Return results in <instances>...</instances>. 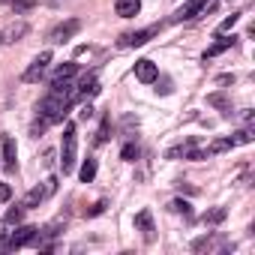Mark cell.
I'll list each match as a JSON object with an SVG mask.
<instances>
[{
	"instance_id": "6da1fadb",
	"label": "cell",
	"mask_w": 255,
	"mask_h": 255,
	"mask_svg": "<svg viewBox=\"0 0 255 255\" xmlns=\"http://www.w3.org/2000/svg\"><path fill=\"white\" fill-rule=\"evenodd\" d=\"M75 153H78V135H75V123H66V129H63V153H60L63 174H69V171L75 168Z\"/></svg>"
},
{
	"instance_id": "7a4b0ae2",
	"label": "cell",
	"mask_w": 255,
	"mask_h": 255,
	"mask_svg": "<svg viewBox=\"0 0 255 255\" xmlns=\"http://www.w3.org/2000/svg\"><path fill=\"white\" fill-rule=\"evenodd\" d=\"M54 192H57V177H48L42 186H33V189H30V192L21 198V207H24V210H30V207H39V204H42L45 198H51Z\"/></svg>"
},
{
	"instance_id": "3957f363",
	"label": "cell",
	"mask_w": 255,
	"mask_h": 255,
	"mask_svg": "<svg viewBox=\"0 0 255 255\" xmlns=\"http://www.w3.org/2000/svg\"><path fill=\"white\" fill-rule=\"evenodd\" d=\"M36 240H39V228L36 225H21L6 237V249H21L27 243H36Z\"/></svg>"
},
{
	"instance_id": "277c9868",
	"label": "cell",
	"mask_w": 255,
	"mask_h": 255,
	"mask_svg": "<svg viewBox=\"0 0 255 255\" xmlns=\"http://www.w3.org/2000/svg\"><path fill=\"white\" fill-rule=\"evenodd\" d=\"M48 63H51V51H42V54H39V57H36V60H33L30 66H27V69H24L21 81H24V84H36V81H39V78L45 75Z\"/></svg>"
},
{
	"instance_id": "5b68a950",
	"label": "cell",
	"mask_w": 255,
	"mask_h": 255,
	"mask_svg": "<svg viewBox=\"0 0 255 255\" xmlns=\"http://www.w3.org/2000/svg\"><path fill=\"white\" fill-rule=\"evenodd\" d=\"M162 30V24H153V27H147V30H138V33H123L120 36V48H138V45H144V42H150V36H156Z\"/></svg>"
},
{
	"instance_id": "8992f818",
	"label": "cell",
	"mask_w": 255,
	"mask_h": 255,
	"mask_svg": "<svg viewBox=\"0 0 255 255\" xmlns=\"http://www.w3.org/2000/svg\"><path fill=\"white\" fill-rule=\"evenodd\" d=\"M81 30V21L78 18H69V21H63V24H57L51 33H48V42L51 45H60V42H66V39H72L75 33Z\"/></svg>"
},
{
	"instance_id": "52a82bcc",
	"label": "cell",
	"mask_w": 255,
	"mask_h": 255,
	"mask_svg": "<svg viewBox=\"0 0 255 255\" xmlns=\"http://www.w3.org/2000/svg\"><path fill=\"white\" fill-rule=\"evenodd\" d=\"M135 228L141 231V237H144L147 243L156 240V228H153V216H150V210H141V213L135 216Z\"/></svg>"
},
{
	"instance_id": "ba28073f",
	"label": "cell",
	"mask_w": 255,
	"mask_h": 255,
	"mask_svg": "<svg viewBox=\"0 0 255 255\" xmlns=\"http://www.w3.org/2000/svg\"><path fill=\"white\" fill-rule=\"evenodd\" d=\"M204 6H207V0H189V3H183V6L174 12V18H171V21H189V18H195Z\"/></svg>"
},
{
	"instance_id": "9c48e42d",
	"label": "cell",
	"mask_w": 255,
	"mask_h": 255,
	"mask_svg": "<svg viewBox=\"0 0 255 255\" xmlns=\"http://www.w3.org/2000/svg\"><path fill=\"white\" fill-rule=\"evenodd\" d=\"M156 75H159V66H156L153 60H138V63H135V78H138V81L150 84V81H156Z\"/></svg>"
},
{
	"instance_id": "30bf717a",
	"label": "cell",
	"mask_w": 255,
	"mask_h": 255,
	"mask_svg": "<svg viewBox=\"0 0 255 255\" xmlns=\"http://www.w3.org/2000/svg\"><path fill=\"white\" fill-rule=\"evenodd\" d=\"M114 9H117L120 18H135L141 12V0H117Z\"/></svg>"
},
{
	"instance_id": "8fae6325",
	"label": "cell",
	"mask_w": 255,
	"mask_h": 255,
	"mask_svg": "<svg viewBox=\"0 0 255 255\" xmlns=\"http://www.w3.org/2000/svg\"><path fill=\"white\" fill-rule=\"evenodd\" d=\"M15 159H18V147H15V138L3 132V162H6V168H15Z\"/></svg>"
},
{
	"instance_id": "7c38bea8",
	"label": "cell",
	"mask_w": 255,
	"mask_h": 255,
	"mask_svg": "<svg viewBox=\"0 0 255 255\" xmlns=\"http://www.w3.org/2000/svg\"><path fill=\"white\" fill-rule=\"evenodd\" d=\"M234 39H237V36H225V33H222V39H216V42H213V45H210V48L204 51V60H210V57H216V54L228 51V48L234 45Z\"/></svg>"
},
{
	"instance_id": "4fadbf2b",
	"label": "cell",
	"mask_w": 255,
	"mask_h": 255,
	"mask_svg": "<svg viewBox=\"0 0 255 255\" xmlns=\"http://www.w3.org/2000/svg\"><path fill=\"white\" fill-rule=\"evenodd\" d=\"M24 33H27V24H24V21H18V24H9L3 33H0V42H18Z\"/></svg>"
},
{
	"instance_id": "5bb4252c",
	"label": "cell",
	"mask_w": 255,
	"mask_h": 255,
	"mask_svg": "<svg viewBox=\"0 0 255 255\" xmlns=\"http://www.w3.org/2000/svg\"><path fill=\"white\" fill-rule=\"evenodd\" d=\"M75 72H78V66H75V63H63V66H57V69H54L51 84H63V81H69Z\"/></svg>"
},
{
	"instance_id": "9a60e30c",
	"label": "cell",
	"mask_w": 255,
	"mask_h": 255,
	"mask_svg": "<svg viewBox=\"0 0 255 255\" xmlns=\"http://www.w3.org/2000/svg\"><path fill=\"white\" fill-rule=\"evenodd\" d=\"M216 246H222V240H216L213 234H207V237H198L195 243H192V252H210V249H216Z\"/></svg>"
},
{
	"instance_id": "2e32d148",
	"label": "cell",
	"mask_w": 255,
	"mask_h": 255,
	"mask_svg": "<svg viewBox=\"0 0 255 255\" xmlns=\"http://www.w3.org/2000/svg\"><path fill=\"white\" fill-rule=\"evenodd\" d=\"M207 105L222 108V114H231V102H228V96H225V93H210V96H207Z\"/></svg>"
},
{
	"instance_id": "e0dca14e",
	"label": "cell",
	"mask_w": 255,
	"mask_h": 255,
	"mask_svg": "<svg viewBox=\"0 0 255 255\" xmlns=\"http://www.w3.org/2000/svg\"><path fill=\"white\" fill-rule=\"evenodd\" d=\"M225 216H228V210H225V207H213V210H207V213L201 216V222H204V225H219Z\"/></svg>"
},
{
	"instance_id": "ac0fdd59",
	"label": "cell",
	"mask_w": 255,
	"mask_h": 255,
	"mask_svg": "<svg viewBox=\"0 0 255 255\" xmlns=\"http://www.w3.org/2000/svg\"><path fill=\"white\" fill-rule=\"evenodd\" d=\"M138 153H141V147H138L135 141H129V144H123L120 159H123V162H135V159H138Z\"/></svg>"
},
{
	"instance_id": "d6986e66",
	"label": "cell",
	"mask_w": 255,
	"mask_h": 255,
	"mask_svg": "<svg viewBox=\"0 0 255 255\" xmlns=\"http://www.w3.org/2000/svg\"><path fill=\"white\" fill-rule=\"evenodd\" d=\"M168 210H171V213H180L183 219H192V207H189V201H180V198H174V201L168 204Z\"/></svg>"
},
{
	"instance_id": "ffe728a7",
	"label": "cell",
	"mask_w": 255,
	"mask_h": 255,
	"mask_svg": "<svg viewBox=\"0 0 255 255\" xmlns=\"http://www.w3.org/2000/svg\"><path fill=\"white\" fill-rule=\"evenodd\" d=\"M96 177V159H84L81 165V183H90Z\"/></svg>"
},
{
	"instance_id": "44dd1931",
	"label": "cell",
	"mask_w": 255,
	"mask_h": 255,
	"mask_svg": "<svg viewBox=\"0 0 255 255\" xmlns=\"http://www.w3.org/2000/svg\"><path fill=\"white\" fill-rule=\"evenodd\" d=\"M255 135H252V129H240V132H234L231 135V144H249Z\"/></svg>"
},
{
	"instance_id": "7402d4cb",
	"label": "cell",
	"mask_w": 255,
	"mask_h": 255,
	"mask_svg": "<svg viewBox=\"0 0 255 255\" xmlns=\"http://www.w3.org/2000/svg\"><path fill=\"white\" fill-rule=\"evenodd\" d=\"M108 129H111V120L105 117V120H102V126H99V135H96V144H105V141H108Z\"/></svg>"
},
{
	"instance_id": "603a6c76",
	"label": "cell",
	"mask_w": 255,
	"mask_h": 255,
	"mask_svg": "<svg viewBox=\"0 0 255 255\" xmlns=\"http://www.w3.org/2000/svg\"><path fill=\"white\" fill-rule=\"evenodd\" d=\"M237 18H240V15H237V12H231V15H228V18H225V21L219 24V33H228V30H231V27L237 24Z\"/></svg>"
},
{
	"instance_id": "cb8c5ba5",
	"label": "cell",
	"mask_w": 255,
	"mask_h": 255,
	"mask_svg": "<svg viewBox=\"0 0 255 255\" xmlns=\"http://www.w3.org/2000/svg\"><path fill=\"white\" fill-rule=\"evenodd\" d=\"M105 207H108V201H105V198H99V201L87 210V216H99V213H105Z\"/></svg>"
},
{
	"instance_id": "d4e9b609",
	"label": "cell",
	"mask_w": 255,
	"mask_h": 255,
	"mask_svg": "<svg viewBox=\"0 0 255 255\" xmlns=\"http://www.w3.org/2000/svg\"><path fill=\"white\" fill-rule=\"evenodd\" d=\"M21 213H24V207H12L6 213V222H21Z\"/></svg>"
},
{
	"instance_id": "484cf974",
	"label": "cell",
	"mask_w": 255,
	"mask_h": 255,
	"mask_svg": "<svg viewBox=\"0 0 255 255\" xmlns=\"http://www.w3.org/2000/svg\"><path fill=\"white\" fill-rule=\"evenodd\" d=\"M12 6H15V12H24V9H30L33 3H30V0H12Z\"/></svg>"
},
{
	"instance_id": "4316f807",
	"label": "cell",
	"mask_w": 255,
	"mask_h": 255,
	"mask_svg": "<svg viewBox=\"0 0 255 255\" xmlns=\"http://www.w3.org/2000/svg\"><path fill=\"white\" fill-rule=\"evenodd\" d=\"M156 84H159V87H156L159 93H171V81H168V78H162V81H159V75H156Z\"/></svg>"
},
{
	"instance_id": "83f0119b",
	"label": "cell",
	"mask_w": 255,
	"mask_h": 255,
	"mask_svg": "<svg viewBox=\"0 0 255 255\" xmlns=\"http://www.w3.org/2000/svg\"><path fill=\"white\" fill-rule=\"evenodd\" d=\"M9 195H12V189L6 183H0V201H9Z\"/></svg>"
},
{
	"instance_id": "f1b7e54d",
	"label": "cell",
	"mask_w": 255,
	"mask_h": 255,
	"mask_svg": "<svg viewBox=\"0 0 255 255\" xmlns=\"http://www.w3.org/2000/svg\"><path fill=\"white\" fill-rule=\"evenodd\" d=\"M90 117H93V105H90V102H87V105H84V108H81V120H90Z\"/></svg>"
},
{
	"instance_id": "f546056e",
	"label": "cell",
	"mask_w": 255,
	"mask_h": 255,
	"mask_svg": "<svg viewBox=\"0 0 255 255\" xmlns=\"http://www.w3.org/2000/svg\"><path fill=\"white\" fill-rule=\"evenodd\" d=\"M0 3H12V0H0Z\"/></svg>"
}]
</instances>
